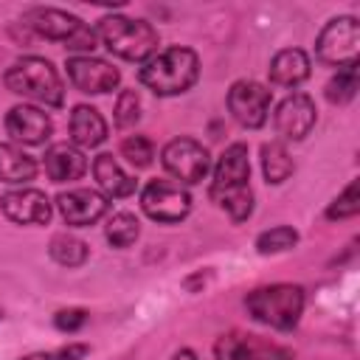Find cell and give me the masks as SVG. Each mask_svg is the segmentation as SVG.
I'll return each mask as SVG.
<instances>
[{
	"mask_svg": "<svg viewBox=\"0 0 360 360\" xmlns=\"http://www.w3.org/2000/svg\"><path fill=\"white\" fill-rule=\"evenodd\" d=\"M211 200L233 219L245 222L253 214V191H250V160L245 143H231L219 155L211 177Z\"/></svg>",
	"mask_w": 360,
	"mask_h": 360,
	"instance_id": "cell-1",
	"label": "cell"
},
{
	"mask_svg": "<svg viewBox=\"0 0 360 360\" xmlns=\"http://www.w3.org/2000/svg\"><path fill=\"white\" fill-rule=\"evenodd\" d=\"M141 84L149 87L155 96H180L191 90L200 79V56L191 48L172 45L152 59L143 62L138 73Z\"/></svg>",
	"mask_w": 360,
	"mask_h": 360,
	"instance_id": "cell-2",
	"label": "cell"
},
{
	"mask_svg": "<svg viewBox=\"0 0 360 360\" xmlns=\"http://www.w3.org/2000/svg\"><path fill=\"white\" fill-rule=\"evenodd\" d=\"M96 37L110 53H115L127 62H141V65L146 59H152L160 45L158 31L146 20H132L124 14L101 17L96 25Z\"/></svg>",
	"mask_w": 360,
	"mask_h": 360,
	"instance_id": "cell-3",
	"label": "cell"
},
{
	"mask_svg": "<svg viewBox=\"0 0 360 360\" xmlns=\"http://www.w3.org/2000/svg\"><path fill=\"white\" fill-rule=\"evenodd\" d=\"M3 82H6V87L14 96L31 98L37 104H45V107H62L65 104L62 79H59L56 68L48 59H42V56H22V59H17L6 70Z\"/></svg>",
	"mask_w": 360,
	"mask_h": 360,
	"instance_id": "cell-4",
	"label": "cell"
},
{
	"mask_svg": "<svg viewBox=\"0 0 360 360\" xmlns=\"http://www.w3.org/2000/svg\"><path fill=\"white\" fill-rule=\"evenodd\" d=\"M248 315L264 326L290 332L304 312V290L298 284H267L245 295Z\"/></svg>",
	"mask_w": 360,
	"mask_h": 360,
	"instance_id": "cell-5",
	"label": "cell"
},
{
	"mask_svg": "<svg viewBox=\"0 0 360 360\" xmlns=\"http://www.w3.org/2000/svg\"><path fill=\"white\" fill-rule=\"evenodd\" d=\"M22 22L34 34H39L45 39H53V42H62L68 51H82V56L90 53L96 48V42H98L96 28H90L84 20H79L76 14L62 11V8L34 6V8H28L22 14Z\"/></svg>",
	"mask_w": 360,
	"mask_h": 360,
	"instance_id": "cell-6",
	"label": "cell"
},
{
	"mask_svg": "<svg viewBox=\"0 0 360 360\" xmlns=\"http://www.w3.org/2000/svg\"><path fill=\"white\" fill-rule=\"evenodd\" d=\"M357 53H360V22L349 14L332 17L315 39L318 62H323L329 68H346V65L357 62Z\"/></svg>",
	"mask_w": 360,
	"mask_h": 360,
	"instance_id": "cell-7",
	"label": "cell"
},
{
	"mask_svg": "<svg viewBox=\"0 0 360 360\" xmlns=\"http://www.w3.org/2000/svg\"><path fill=\"white\" fill-rule=\"evenodd\" d=\"M217 360H292V349L242 329H231L214 340Z\"/></svg>",
	"mask_w": 360,
	"mask_h": 360,
	"instance_id": "cell-8",
	"label": "cell"
},
{
	"mask_svg": "<svg viewBox=\"0 0 360 360\" xmlns=\"http://www.w3.org/2000/svg\"><path fill=\"white\" fill-rule=\"evenodd\" d=\"M160 163H163V169H166L174 180H180V186H183V183L194 186V183L205 180V174H208V169H211V155H208V149H205L200 141H194V138H174V141H169V143L163 146Z\"/></svg>",
	"mask_w": 360,
	"mask_h": 360,
	"instance_id": "cell-9",
	"label": "cell"
},
{
	"mask_svg": "<svg viewBox=\"0 0 360 360\" xmlns=\"http://www.w3.org/2000/svg\"><path fill=\"white\" fill-rule=\"evenodd\" d=\"M141 208L149 219L155 222H180L188 217L191 211V194L180 186V183H172V180H149L141 191Z\"/></svg>",
	"mask_w": 360,
	"mask_h": 360,
	"instance_id": "cell-10",
	"label": "cell"
},
{
	"mask_svg": "<svg viewBox=\"0 0 360 360\" xmlns=\"http://www.w3.org/2000/svg\"><path fill=\"white\" fill-rule=\"evenodd\" d=\"M270 101H273V93L262 82H253V79H239L228 90V110H231L233 121L248 129L264 127Z\"/></svg>",
	"mask_w": 360,
	"mask_h": 360,
	"instance_id": "cell-11",
	"label": "cell"
},
{
	"mask_svg": "<svg viewBox=\"0 0 360 360\" xmlns=\"http://www.w3.org/2000/svg\"><path fill=\"white\" fill-rule=\"evenodd\" d=\"M65 68H68V79L73 82V87L82 90V93H90V96L112 93L121 84L118 68H112L107 59H98V56H90V53L68 56Z\"/></svg>",
	"mask_w": 360,
	"mask_h": 360,
	"instance_id": "cell-12",
	"label": "cell"
},
{
	"mask_svg": "<svg viewBox=\"0 0 360 360\" xmlns=\"http://www.w3.org/2000/svg\"><path fill=\"white\" fill-rule=\"evenodd\" d=\"M315 101L307 96V93H290L278 107H276V115H273V124H276V132L284 138V141H304L312 127H315Z\"/></svg>",
	"mask_w": 360,
	"mask_h": 360,
	"instance_id": "cell-13",
	"label": "cell"
},
{
	"mask_svg": "<svg viewBox=\"0 0 360 360\" xmlns=\"http://www.w3.org/2000/svg\"><path fill=\"white\" fill-rule=\"evenodd\" d=\"M6 132L11 135L14 143H28V146H39L51 138L53 132V121L45 110L34 107V104H14L6 112Z\"/></svg>",
	"mask_w": 360,
	"mask_h": 360,
	"instance_id": "cell-14",
	"label": "cell"
},
{
	"mask_svg": "<svg viewBox=\"0 0 360 360\" xmlns=\"http://www.w3.org/2000/svg\"><path fill=\"white\" fill-rule=\"evenodd\" d=\"M56 208L62 214V219L73 228H87L93 222H98L110 202L101 191H93V188H70V191H62L56 197Z\"/></svg>",
	"mask_w": 360,
	"mask_h": 360,
	"instance_id": "cell-15",
	"label": "cell"
},
{
	"mask_svg": "<svg viewBox=\"0 0 360 360\" xmlns=\"http://www.w3.org/2000/svg\"><path fill=\"white\" fill-rule=\"evenodd\" d=\"M0 208L17 225H48L51 222V200L39 188H14L0 197Z\"/></svg>",
	"mask_w": 360,
	"mask_h": 360,
	"instance_id": "cell-16",
	"label": "cell"
},
{
	"mask_svg": "<svg viewBox=\"0 0 360 360\" xmlns=\"http://www.w3.org/2000/svg\"><path fill=\"white\" fill-rule=\"evenodd\" d=\"M42 166L53 183H70L87 172V158L73 143H53V146H48Z\"/></svg>",
	"mask_w": 360,
	"mask_h": 360,
	"instance_id": "cell-17",
	"label": "cell"
},
{
	"mask_svg": "<svg viewBox=\"0 0 360 360\" xmlns=\"http://www.w3.org/2000/svg\"><path fill=\"white\" fill-rule=\"evenodd\" d=\"M70 141L73 146L93 149L107 141V121L104 115L90 104H76L70 112Z\"/></svg>",
	"mask_w": 360,
	"mask_h": 360,
	"instance_id": "cell-18",
	"label": "cell"
},
{
	"mask_svg": "<svg viewBox=\"0 0 360 360\" xmlns=\"http://www.w3.org/2000/svg\"><path fill=\"white\" fill-rule=\"evenodd\" d=\"M309 79V56L301 48H281L270 62V82L278 87H298Z\"/></svg>",
	"mask_w": 360,
	"mask_h": 360,
	"instance_id": "cell-19",
	"label": "cell"
},
{
	"mask_svg": "<svg viewBox=\"0 0 360 360\" xmlns=\"http://www.w3.org/2000/svg\"><path fill=\"white\" fill-rule=\"evenodd\" d=\"M93 177H96V183H98V188H101V194L110 200V197H115V200H121V197H129L132 191H135V180L118 166V160L112 158V155H107V152H101V155H96V160H93Z\"/></svg>",
	"mask_w": 360,
	"mask_h": 360,
	"instance_id": "cell-20",
	"label": "cell"
},
{
	"mask_svg": "<svg viewBox=\"0 0 360 360\" xmlns=\"http://www.w3.org/2000/svg\"><path fill=\"white\" fill-rule=\"evenodd\" d=\"M37 177V160L22 152L17 143H0V180L3 183H28Z\"/></svg>",
	"mask_w": 360,
	"mask_h": 360,
	"instance_id": "cell-21",
	"label": "cell"
},
{
	"mask_svg": "<svg viewBox=\"0 0 360 360\" xmlns=\"http://www.w3.org/2000/svg\"><path fill=\"white\" fill-rule=\"evenodd\" d=\"M292 158L287 152V146L281 141H267L262 146V172H264V180L278 186L284 183L290 174H292Z\"/></svg>",
	"mask_w": 360,
	"mask_h": 360,
	"instance_id": "cell-22",
	"label": "cell"
},
{
	"mask_svg": "<svg viewBox=\"0 0 360 360\" xmlns=\"http://www.w3.org/2000/svg\"><path fill=\"white\" fill-rule=\"evenodd\" d=\"M48 253L62 267H82L87 262V245L73 233H56L48 245Z\"/></svg>",
	"mask_w": 360,
	"mask_h": 360,
	"instance_id": "cell-23",
	"label": "cell"
},
{
	"mask_svg": "<svg viewBox=\"0 0 360 360\" xmlns=\"http://www.w3.org/2000/svg\"><path fill=\"white\" fill-rule=\"evenodd\" d=\"M104 233H107V242H110L112 248H129V245L141 236V222H138V217L129 214V211H115V214L107 219Z\"/></svg>",
	"mask_w": 360,
	"mask_h": 360,
	"instance_id": "cell-24",
	"label": "cell"
},
{
	"mask_svg": "<svg viewBox=\"0 0 360 360\" xmlns=\"http://www.w3.org/2000/svg\"><path fill=\"white\" fill-rule=\"evenodd\" d=\"M354 93H357V62H352L346 68H338V73L323 87V96L332 104H346V101L354 98Z\"/></svg>",
	"mask_w": 360,
	"mask_h": 360,
	"instance_id": "cell-25",
	"label": "cell"
},
{
	"mask_svg": "<svg viewBox=\"0 0 360 360\" xmlns=\"http://www.w3.org/2000/svg\"><path fill=\"white\" fill-rule=\"evenodd\" d=\"M298 242V231L290 228V225H276L270 231H262L256 236V250L259 253H281V250H290L292 245Z\"/></svg>",
	"mask_w": 360,
	"mask_h": 360,
	"instance_id": "cell-26",
	"label": "cell"
},
{
	"mask_svg": "<svg viewBox=\"0 0 360 360\" xmlns=\"http://www.w3.org/2000/svg\"><path fill=\"white\" fill-rule=\"evenodd\" d=\"M354 214H360V177H354L326 208L329 219H349Z\"/></svg>",
	"mask_w": 360,
	"mask_h": 360,
	"instance_id": "cell-27",
	"label": "cell"
},
{
	"mask_svg": "<svg viewBox=\"0 0 360 360\" xmlns=\"http://www.w3.org/2000/svg\"><path fill=\"white\" fill-rule=\"evenodd\" d=\"M121 155L135 166V169H146L155 160V143L146 135H129L121 141Z\"/></svg>",
	"mask_w": 360,
	"mask_h": 360,
	"instance_id": "cell-28",
	"label": "cell"
},
{
	"mask_svg": "<svg viewBox=\"0 0 360 360\" xmlns=\"http://www.w3.org/2000/svg\"><path fill=\"white\" fill-rule=\"evenodd\" d=\"M141 118V98L135 90H121L115 98V127H135Z\"/></svg>",
	"mask_w": 360,
	"mask_h": 360,
	"instance_id": "cell-29",
	"label": "cell"
},
{
	"mask_svg": "<svg viewBox=\"0 0 360 360\" xmlns=\"http://www.w3.org/2000/svg\"><path fill=\"white\" fill-rule=\"evenodd\" d=\"M87 352H90L87 343H68V346L53 349V352H31V354L17 357V360H82Z\"/></svg>",
	"mask_w": 360,
	"mask_h": 360,
	"instance_id": "cell-30",
	"label": "cell"
},
{
	"mask_svg": "<svg viewBox=\"0 0 360 360\" xmlns=\"http://www.w3.org/2000/svg\"><path fill=\"white\" fill-rule=\"evenodd\" d=\"M84 323H87V309H82V307H68V309H59L53 315V326L62 332H76Z\"/></svg>",
	"mask_w": 360,
	"mask_h": 360,
	"instance_id": "cell-31",
	"label": "cell"
},
{
	"mask_svg": "<svg viewBox=\"0 0 360 360\" xmlns=\"http://www.w3.org/2000/svg\"><path fill=\"white\" fill-rule=\"evenodd\" d=\"M172 360H200V357H197V354H194L191 349H180V352H177V354H174Z\"/></svg>",
	"mask_w": 360,
	"mask_h": 360,
	"instance_id": "cell-32",
	"label": "cell"
},
{
	"mask_svg": "<svg viewBox=\"0 0 360 360\" xmlns=\"http://www.w3.org/2000/svg\"><path fill=\"white\" fill-rule=\"evenodd\" d=\"M0 318H3V307H0Z\"/></svg>",
	"mask_w": 360,
	"mask_h": 360,
	"instance_id": "cell-33",
	"label": "cell"
}]
</instances>
